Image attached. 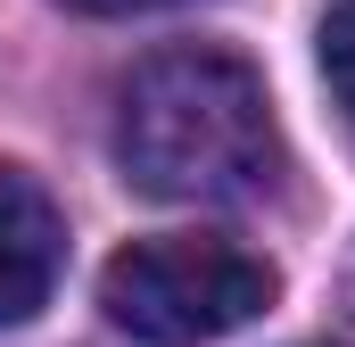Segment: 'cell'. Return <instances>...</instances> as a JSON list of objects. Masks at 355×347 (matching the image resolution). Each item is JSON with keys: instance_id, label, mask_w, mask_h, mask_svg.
<instances>
[{"instance_id": "3957f363", "label": "cell", "mask_w": 355, "mask_h": 347, "mask_svg": "<svg viewBox=\"0 0 355 347\" xmlns=\"http://www.w3.org/2000/svg\"><path fill=\"white\" fill-rule=\"evenodd\" d=\"M58 264H67V223H58L50 190L25 174H0V331H17L50 306Z\"/></svg>"}, {"instance_id": "277c9868", "label": "cell", "mask_w": 355, "mask_h": 347, "mask_svg": "<svg viewBox=\"0 0 355 347\" xmlns=\"http://www.w3.org/2000/svg\"><path fill=\"white\" fill-rule=\"evenodd\" d=\"M314 58H322V83H331V108H339V116L355 124V0L322 17V33H314Z\"/></svg>"}, {"instance_id": "5b68a950", "label": "cell", "mask_w": 355, "mask_h": 347, "mask_svg": "<svg viewBox=\"0 0 355 347\" xmlns=\"http://www.w3.org/2000/svg\"><path fill=\"white\" fill-rule=\"evenodd\" d=\"M83 17H141V8H182V0H67Z\"/></svg>"}, {"instance_id": "6da1fadb", "label": "cell", "mask_w": 355, "mask_h": 347, "mask_svg": "<svg viewBox=\"0 0 355 347\" xmlns=\"http://www.w3.org/2000/svg\"><path fill=\"white\" fill-rule=\"evenodd\" d=\"M116 166L141 198L240 207L281 182V124L265 75L215 42H182L132 67L116 99Z\"/></svg>"}, {"instance_id": "7a4b0ae2", "label": "cell", "mask_w": 355, "mask_h": 347, "mask_svg": "<svg viewBox=\"0 0 355 347\" xmlns=\"http://www.w3.org/2000/svg\"><path fill=\"white\" fill-rule=\"evenodd\" d=\"M281 298V273L257 248L223 240V232H157L116 248L99 273V306L124 339L141 347H207L248 331Z\"/></svg>"}]
</instances>
